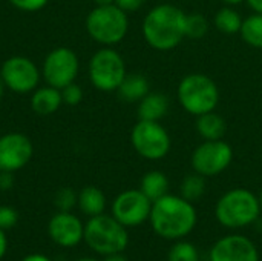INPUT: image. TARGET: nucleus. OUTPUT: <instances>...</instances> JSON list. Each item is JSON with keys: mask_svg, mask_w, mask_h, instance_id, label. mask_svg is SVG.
<instances>
[{"mask_svg": "<svg viewBox=\"0 0 262 261\" xmlns=\"http://www.w3.org/2000/svg\"><path fill=\"white\" fill-rule=\"evenodd\" d=\"M149 222L158 237L166 240H183L195 229L198 214L192 202L181 195L166 194L152 203Z\"/></svg>", "mask_w": 262, "mask_h": 261, "instance_id": "nucleus-1", "label": "nucleus"}, {"mask_svg": "<svg viewBox=\"0 0 262 261\" xmlns=\"http://www.w3.org/2000/svg\"><path fill=\"white\" fill-rule=\"evenodd\" d=\"M186 12L175 5L152 8L143 20V35L157 51H170L186 38Z\"/></svg>", "mask_w": 262, "mask_h": 261, "instance_id": "nucleus-2", "label": "nucleus"}, {"mask_svg": "<svg viewBox=\"0 0 262 261\" xmlns=\"http://www.w3.org/2000/svg\"><path fill=\"white\" fill-rule=\"evenodd\" d=\"M258 195L244 188L227 191L215 206L218 223L227 229H239L255 223L261 214Z\"/></svg>", "mask_w": 262, "mask_h": 261, "instance_id": "nucleus-3", "label": "nucleus"}, {"mask_svg": "<svg viewBox=\"0 0 262 261\" xmlns=\"http://www.w3.org/2000/svg\"><path fill=\"white\" fill-rule=\"evenodd\" d=\"M86 245L100 255L121 254L129 245L127 228L112 215L91 217L84 226Z\"/></svg>", "mask_w": 262, "mask_h": 261, "instance_id": "nucleus-4", "label": "nucleus"}, {"mask_svg": "<svg viewBox=\"0 0 262 261\" xmlns=\"http://www.w3.org/2000/svg\"><path fill=\"white\" fill-rule=\"evenodd\" d=\"M178 102L183 109L195 117L216 109L220 103V89L206 74H189L178 85Z\"/></svg>", "mask_w": 262, "mask_h": 261, "instance_id": "nucleus-5", "label": "nucleus"}, {"mask_svg": "<svg viewBox=\"0 0 262 261\" xmlns=\"http://www.w3.org/2000/svg\"><path fill=\"white\" fill-rule=\"evenodd\" d=\"M129 29L127 12L120 9L115 3L106 6H95L86 17V31L97 43L114 46L120 43Z\"/></svg>", "mask_w": 262, "mask_h": 261, "instance_id": "nucleus-6", "label": "nucleus"}, {"mask_svg": "<svg viewBox=\"0 0 262 261\" xmlns=\"http://www.w3.org/2000/svg\"><path fill=\"white\" fill-rule=\"evenodd\" d=\"M126 65L120 52L111 46L98 49L89 62V78L94 88L103 92L117 91L126 77Z\"/></svg>", "mask_w": 262, "mask_h": 261, "instance_id": "nucleus-7", "label": "nucleus"}, {"mask_svg": "<svg viewBox=\"0 0 262 261\" xmlns=\"http://www.w3.org/2000/svg\"><path fill=\"white\" fill-rule=\"evenodd\" d=\"M130 142L138 155L146 160H161L170 151V137L160 122L138 120L130 132Z\"/></svg>", "mask_w": 262, "mask_h": 261, "instance_id": "nucleus-8", "label": "nucleus"}, {"mask_svg": "<svg viewBox=\"0 0 262 261\" xmlns=\"http://www.w3.org/2000/svg\"><path fill=\"white\" fill-rule=\"evenodd\" d=\"M233 160V149L224 140H204L192 154V168L203 177L224 172Z\"/></svg>", "mask_w": 262, "mask_h": 261, "instance_id": "nucleus-9", "label": "nucleus"}, {"mask_svg": "<svg viewBox=\"0 0 262 261\" xmlns=\"http://www.w3.org/2000/svg\"><path fill=\"white\" fill-rule=\"evenodd\" d=\"M80 69V60L77 54L66 46L52 49L41 66V77L46 85L63 89L69 83H74Z\"/></svg>", "mask_w": 262, "mask_h": 261, "instance_id": "nucleus-10", "label": "nucleus"}, {"mask_svg": "<svg viewBox=\"0 0 262 261\" xmlns=\"http://www.w3.org/2000/svg\"><path fill=\"white\" fill-rule=\"evenodd\" d=\"M0 77L5 82V86L12 92L28 94L38 86L41 72L31 58L14 55L3 62Z\"/></svg>", "mask_w": 262, "mask_h": 261, "instance_id": "nucleus-11", "label": "nucleus"}, {"mask_svg": "<svg viewBox=\"0 0 262 261\" xmlns=\"http://www.w3.org/2000/svg\"><path fill=\"white\" fill-rule=\"evenodd\" d=\"M152 202L140 189H127L118 194L112 203V217L126 228H135L149 220Z\"/></svg>", "mask_w": 262, "mask_h": 261, "instance_id": "nucleus-12", "label": "nucleus"}, {"mask_svg": "<svg viewBox=\"0 0 262 261\" xmlns=\"http://www.w3.org/2000/svg\"><path fill=\"white\" fill-rule=\"evenodd\" d=\"M32 154V143L25 134L9 132L0 137V171H20L29 163Z\"/></svg>", "mask_w": 262, "mask_h": 261, "instance_id": "nucleus-13", "label": "nucleus"}, {"mask_svg": "<svg viewBox=\"0 0 262 261\" xmlns=\"http://www.w3.org/2000/svg\"><path fill=\"white\" fill-rule=\"evenodd\" d=\"M209 258L210 261H259V252L249 237L230 234L215 242Z\"/></svg>", "mask_w": 262, "mask_h": 261, "instance_id": "nucleus-14", "label": "nucleus"}, {"mask_svg": "<svg viewBox=\"0 0 262 261\" xmlns=\"http://www.w3.org/2000/svg\"><path fill=\"white\" fill-rule=\"evenodd\" d=\"M51 240L61 248H74L84 240V226L72 212H57L48 225Z\"/></svg>", "mask_w": 262, "mask_h": 261, "instance_id": "nucleus-15", "label": "nucleus"}, {"mask_svg": "<svg viewBox=\"0 0 262 261\" xmlns=\"http://www.w3.org/2000/svg\"><path fill=\"white\" fill-rule=\"evenodd\" d=\"M170 108V102L167 95L161 92H149L138 102V120L146 122H160L167 115Z\"/></svg>", "mask_w": 262, "mask_h": 261, "instance_id": "nucleus-16", "label": "nucleus"}, {"mask_svg": "<svg viewBox=\"0 0 262 261\" xmlns=\"http://www.w3.org/2000/svg\"><path fill=\"white\" fill-rule=\"evenodd\" d=\"M61 105V92L57 88L46 85L43 88H37L35 91H32L31 109L38 115H51L57 112Z\"/></svg>", "mask_w": 262, "mask_h": 261, "instance_id": "nucleus-17", "label": "nucleus"}, {"mask_svg": "<svg viewBox=\"0 0 262 261\" xmlns=\"http://www.w3.org/2000/svg\"><path fill=\"white\" fill-rule=\"evenodd\" d=\"M117 92H118L120 98L127 103L140 102L143 97H146L150 92L149 80L141 74H126V77L121 82Z\"/></svg>", "mask_w": 262, "mask_h": 261, "instance_id": "nucleus-18", "label": "nucleus"}, {"mask_svg": "<svg viewBox=\"0 0 262 261\" xmlns=\"http://www.w3.org/2000/svg\"><path fill=\"white\" fill-rule=\"evenodd\" d=\"M196 132L204 140H223L227 132L226 120L215 111L196 117Z\"/></svg>", "mask_w": 262, "mask_h": 261, "instance_id": "nucleus-19", "label": "nucleus"}, {"mask_svg": "<svg viewBox=\"0 0 262 261\" xmlns=\"http://www.w3.org/2000/svg\"><path fill=\"white\" fill-rule=\"evenodd\" d=\"M77 206L80 211L88 217H95L104 212L106 208V197L101 189L97 186H86L78 192Z\"/></svg>", "mask_w": 262, "mask_h": 261, "instance_id": "nucleus-20", "label": "nucleus"}, {"mask_svg": "<svg viewBox=\"0 0 262 261\" xmlns=\"http://www.w3.org/2000/svg\"><path fill=\"white\" fill-rule=\"evenodd\" d=\"M140 191L154 203L169 194V178L161 171H149L141 178Z\"/></svg>", "mask_w": 262, "mask_h": 261, "instance_id": "nucleus-21", "label": "nucleus"}, {"mask_svg": "<svg viewBox=\"0 0 262 261\" xmlns=\"http://www.w3.org/2000/svg\"><path fill=\"white\" fill-rule=\"evenodd\" d=\"M215 26L223 34H236L241 31L243 18L233 6H224L215 14Z\"/></svg>", "mask_w": 262, "mask_h": 261, "instance_id": "nucleus-22", "label": "nucleus"}, {"mask_svg": "<svg viewBox=\"0 0 262 261\" xmlns=\"http://www.w3.org/2000/svg\"><path fill=\"white\" fill-rule=\"evenodd\" d=\"M239 34L247 45L262 49V14L255 12L244 18Z\"/></svg>", "mask_w": 262, "mask_h": 261, "instance_id": "nucleus-23", "label": "nucleus"}, {"mask_svg": "<svg viewBox=\"0 0 262 261\" xmlns=\"http://www.w3.org/2000/svg\"><path fill=\"white\" fill-rule=\"evenodd\" d=\"M206 177L200 175V174H190V175H186L184 180L181 182V197L189 200V202H196L200 200L204 192H206Z\"/></svg>", "mask_w": 262, "mask_h": 261, "instance_id": "nucleus-24", "label": "nucleus"}, {"mask_svg": "<svg viewBox=\"0 0 262 261\" xmlns=\"http://www.w3.org/2000/svg\"><path fill=\"white\" fill-rule=\"evenodd\" d=\"M209 31L207 18L200 12H192L186 15V38L198 40L203 38Z\"/></svg>", "mask_w": 262, "mask_h": 261, "instance_id": "nucleus-25", "label": "nucleus"}, {"mask_svg": "<svg viewBox=\"0 0 262 261\" xmlns=\"http://www.w3.org/2000/svg\"><path fill=\"white\" fill-rule=\"evenodd\" d=\"M167 261H200V252L192 243L177 240L169 249Z\"/></svg>", "mask_w": 262, "mask_h": 261, "instance_id": "nucleus-26", "label": "nucleus"}, {"mask_svg": "<svg viewBox=\"0 0 262 261\" xmlns=\"http://www.w3.org/2000/svg\"><path fill=\"white\" fill-rule=\"evenodd\" d=\"M77 202H78V195H77L75 191L71 189V188H63V189H60V191L55 194V198H54L55 208H57L60 212H71V211L74 209V206H77Z\"/></svg>", "mask_w": 262, "mask_h": 261, "instance_id": "nucleus-27", "label": "nucleus"}, {"mask_svg": "<svg viewBox=\"0 0 262 261\" xmlns=\"http://www.w3.org/2000/svg\"><path fill=\"white\" fill-rule=\"evenodd\" d=\"M60 92H61L63 103L68 105V106H77V105H80L81 100H83V95H84L81 86L77 85L75 82L74 83H69L63 89H60Z\"/></svg>", "mask_w": 262, "mask_h": 261, "instance_id": "nucleus-28", "label": "nucleus"}, {"mask_svg": "<svg viewBox=\"0 0 262 261\" xmlns=\"http://www.w3.org/2000/svg\"><path fill=\"white\" fill-rule=\"evenodd\" d=\"M17 222H18V214L14 208L0 206V228L3 231L14 228L17 225Z\"/></svg>", "mask_w": 262, "mask_h": 261, "instance_id": "nucleus-29", "label": "nucleus"}, {"mask_svg": "<svg viewBox=\"0 0 262 261\" xmlns=\"http://www.w3.org/2000/svg\"><path fill=\"white\" fill-rule=\"evenodd\" d=\"M12 6H15L17 9L20 11H25V12H35V11H40L43 9L49 0H9Z\"/></svg>", "mask_w": 262, "mask_h": 261, "instance_id": "nucleus-30", "label": "nucleus"}, {"mask_svg": "<svg viewBox=\"0 0 262 261\" xmlns=\"http://www.w3.org/2000/svg\"><path fill=\"white\" fill-rule=\"evenodd\" d=\"M146 0H115V5L124 12H134L144 5Z\"/></svg>", "mask_w": 262, "mask_h": 261, "instance_id": "nucleus-31", "label": "nucleus"}, {"mask_svg": "<svg viewBox=\"0 0 262 261\" xmlns=\"http://www.w3.org/2000/svg\"><path fill=\"white\" fill-rule=\"evenodd\" d=\"M14 172L0 171V191H9L14 186Z\"/></svg>", "mask_w": 262, "mask_h": 261, "instance_id": "nucleus-32", "label": "nucleus"}, {"mask_svg": "<svg viewBox=\"0 0 262 261\" xmlns=\"http://www.w3.org/2000/svg\"><path fill=\"white\" fill-rule=\"evenodd\" d=\"M6 249H8V240H6L5 231L0 228V260L5 257V254H6Z\"/></svg>", "mask_w": 262, "mask_h": 261, "instance_id": "nucleus-33", "label": "nucleus"}, {"mask_svg": "<svg viewBox=\"0 0 262 261\" xmlns=\"http://www.w3.org/2000/svg\"><path fill=\"white\" fill-rule=\"evenodd\" d=\"M247 5L252 8L253 12L256 14H262V0H246Z\"/></svg>", "mask_w": 262, "mask_h": 261, "instance_id": "nucleus-34", "label": "nucleus"}, {"mask_svg": "<svg viewBox=\"0 0 262 261\" xmlns=\"http://www.w3.org/2000/svg\"><path fill=\"white\" fill-rule=\"evenodd\" d=\"M21 261H51L48 257L41 255V254H31L28 257H25Z\"/></svg>", "mask_w": 262, "mask_h": 261, "instance_id": "nucleus-35", "label": "nucleus"}, {"mask_svg": "<svg viewBox=\"0 0 262 261\" xmlns=\"http://www.w3.org/2000/svg\"><path fill=\"white\" fill-rule=\"evenodd\" d=\"M103 261H129L123 254H111V255H104Z\"/></svg>", "mask_w": 262, "mask_h": 261, "instance_id": "nucleus-36", "label": "nucleus"}, {"mask_svg": "<svg viewBox=\"0 0 262 261\" xmlns=\"http://www.w3.org/2000/svg\"><path fill=\"white\" fill-rule=\"evenodd\" d=\"M226 6H238V5H241L243 2H246V0H221Z\"/></svg>", "mask_w": 262, "mask_h": 261, "instance_id": "nucleus-37", "label": "nucleus"}, {"mask_svg": "<svg viewBox=\"0 0 262 261\" xmlns=\"http://www.w3.org/2000/svg\"><path fill=\"white\" fill-rule=\"evenodd\" d=\"M97 6H106V5H114L115 0H94Z\"/></svg>", "mask_w": 262, "mask_h": 261, "instance_id": "nucleus-38", "label": "nucleus"}, {"mask_svg": "<svg viewBox=\"0 0 262 261\" xmlns=\"http://www.w3.org/2000/svg\"><path fill=\"white\" fill-rule=\"evenodd\" d=\"M5 89H6V86H5V82H3V80H2V77H0V100L3 98Z\"/></svg>", "mask_w": 262, "mask_h": 261, "instance_id": "nucleus-39", "label": "nucleus"}, {"mask_svg": "<svg viewBox=\"0 0 262 261\" xmlns=\"http://www.w3.org/2000/svg\"><path fill=\"white\" fill-rule=\"evenodd\" d=\"M75 261H97L95 258H89V257H84V258H78V260Z\"/></svg>", "mask_w": 262, "mask_h": 261, "instance_id": "nucleus-40", "label": "nucleus"}, {"mask_svg": "<svg viewBox=\"0 0 262 261\" xmlns=\"http://www.w3.org/2000/svg\"><path fill=\"white\" fill-rule=\"evenodd\" d=\"M258 198H259V205H261V208H262V189H261V192H259V195H258Z\"/></svg>", "mask_w": 262, "mask_h": 261, "instance_id": "nucleus-41", "label": "nucleus"}]
</instances>
